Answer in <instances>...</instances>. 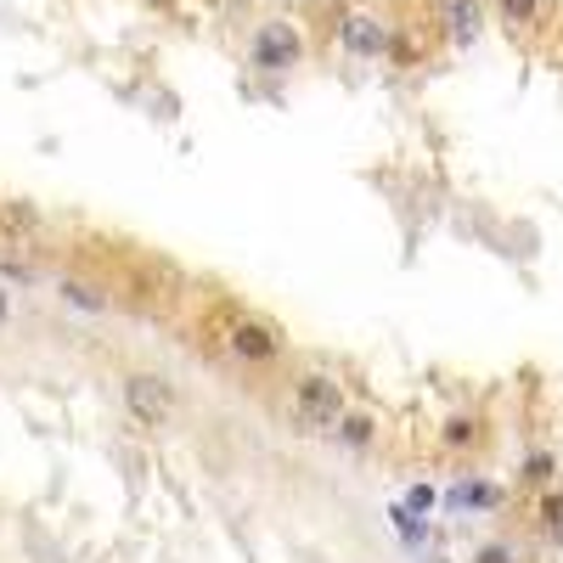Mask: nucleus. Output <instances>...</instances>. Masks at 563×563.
Segmentation results:
<instances>
[{
  "label": "nucleus",
  "instance_id": "nucleus-1",
  "mask_svg": "<svg viewBox=\"0 0 563 563\" xmlns=\"http://www.w3.org/2000/svg\"><path fill=\"white\" fill-rule=\"evenodd\" d=\"M248 62L259 74H293L305 62V40H299V28H293L287 17H271V23H259L254 28V40H248Z\"/></svg>",
  "mask_w": 563,
  "mask_h": 563
},
{
  "label": "nucleus",
  "instance_id": "nucleus-2",
  "mask_svg": "<svg viewBox=\"0 0 563 563\" xmlns=\"http://www.w3.org/2000/svg\"><path fill=\"white\" fill-rule=\"evenodd\" d=\"M124 406H130V417H136L142 428H163L175 417L181 394H175V383H163L158 372H130L124 378Z\"/></svg>",
  "mask_w": 563,
  "mask_h": 563
},
{
  "label": "nucleus",
  "instance_id": "nucleus-3",
  "mask_svg": "<svg viewBox=\"0 0 563 563\" xmlns=\"http://www.w3.org/2000/svg\"><path fill=\"white\" fill-rule=\"evenodd\" d=\"M293 401H299V417L310 428H333L344 417V389L333 378H321V372H305L299 383H293Z\"/></svg>",
  "mask_w": 563,
  "mask_h": 563
},
{
  "label": "nucleus",
  "instance_id": "nucleus-4",
  "mask_svg": "<svg viewBox=\"0 0 563 563\" xmlns=\"http://www.w3.org/2000/svg\"><path fill=\"white\" fill-rule=\"evenodd\" d=\"M225 350L237 355V360H254V367H265V360L282 355V333H277V327H265V321H254V316H243V321H231Z\"/></svg>",
  "mask_w": 563,
  "mask_h": 563
},
{
  "label": "nucleus",
  "instance_id": "nucleus-5",
  "mask_svg": "<svg viewBox=\"0 0 563 563\" xmlns=\"http://www.w3.org/2000/svg\"><path fill=\"white\" fill-rule=\"evenodd\" d=\"M339 46H344L350 57H383V46H389V23L372 17V12H344V23H339Z\"/></svg>",
  "mask_w": 563,
  "mask_h": 563
},
{
  "label": "nucleus",
  "instance_id": "nucleus-6",
  "mask_svg": "<svg viewBox=\"0 0 563 563\" xmlns=\"http://www.w3.org/2000/svg\"><path fill=\"white\" fill-rule=\"evenodd\" d=\"M333 428H339V440H344V445H355V451H360V445H372V417H360V412H344Z\"/></svg>",
  "mask_w": 563,
  "mask_h": 563
},
{
  "label": "nucleus",
  "instance_id": "nucleus-7",
  "mask_svg": "<svg viewBox=\"0 0 563 563\" xmlns=\"http://www.w3.org/2000/svg\"><path fill=\"white\" fill-rule=\"evenodd\" d=\"M62 293H69V299H74L79 310H108V293H90L85 282H69V287H62Z\"/></svg>",
  "mask_w": 563,
  "mask_h": 563
},
{
  "label": "nucleus",
  "instance_id": "nucleus-8",
  "mask_svg": "<svg viewBox=\"0 0 563 563\" xmlns=\"http://www.w3.org/2000/svg\"><path fill=\"white\" fill-rule=\"evenodd\" d=\"M0 220H12L17 231H35V225H40V215L28 209V204H7V209H0Z\"/></svg>",
  "mask_w": 563,
  "mask_h": 563
},
{
  "label": "nucleus",
  "instance_id": "nucleus-9",
  "mask_svg": "<svg viewBox=\"0 0 563 563\" xmlns=\"http://www.w3.org/2000/svg\"><path fill=\"white\" fill-rule=\"evenodd\" d=\"M451 23H456V35H474V23H479V12L468 7V0H456V7H451Z\"/></svg>",
  "mask_w": 563,
  "mask_h": 563
},
{
  "label": "nucleus",
  "instance_id": "nucleus-10",
  "mask_svg": "<svg viewBox=\"0 0 563 563\" xmlns=\"http://www.w3.org/2000/svg\"><path fill=\"white\" fill-rule=\"evenodd\" d=\"M468 440H474V423L468 417H451L445 423V445H468Z\"/></svg>",
  "mask_w": 563,
  "mask_h": 563
},
{
  "label": "nucleus",
  "instance_id": "nucleus-11",
  "mask_svg": "<svg viewBox=\"0 0 563 563\" xmlns=\"http://www.w3.org/2000/svg\"><path fill=\"white\" fill-rule=\"evenodd\" d=\"M502 12H507V23H529L536 17V0H502Z\"/></svg>",
  "mask_w": 563,
  "mask_h": 563
},
{
  "label": "nucleus",
  "instance_id": "nucleus-12",
  "mask_svg": "<svg viewBox=\"0 0 563 563\" xmlns=\"http://www.w3.org/2000/svg\"><path fill=\"white\" fill-rule=\"evenodd\" d=\"M552 474V456H529V474L524 479H547Z\"/></svg>",
  "mask_w": 563,
  "mask_h": 563
},
{
  "label": "nucleus",
  "instance_id": "nucleus-13",
  "mask_svg": "<svg viewBox=\"0 0 563 563\" xmlns=\"http://www.w3.org/2000/svg\"><path fill=\"white\" fill-rule=\"evenodd\" d=\"M479 563H513V552H507V547H485Z\"/></svg>",
  "mask_w": 563,
  "mask_h": 563
},
{
  "label": "nucleus",
  "instance_id": "nucleus-14",
  "mask_svg": "<svg viewBox=\"0 0 563 563\" xmlns=\"http://www.w3.org/2000/svg\"><path fill=\"white\" fill-rule=\"evenodd\" d=\"M547 524L563 529V495H552V502H547Z\"/></svg>",
  "mask_w": 563,
  "mask_h": 563
},
{
  "label": "nucleus",
  "instance_id": "nucleus-15",
  "mask_svg": "<svg viewBox=\"0 0 563 563\" xmlns=\"http://www.w3.org/2000/svg\"><path fill=\"white\" fill-rule=\"evenodd\" d=\"M7 321H12V293L0 287V327H7Z\"/></svg>",
  "mask_w": 563,
  "mask_h": 563
},
{
  "label": "nucleus",
  "instance_id": "nucleus-16",
  "mask_svg": "<svg viewBox=\"0 0 563 563\" xmlns=\"http://www.w3.org/2000/svg\"><path fill=\"white\" fill-rule=\"evenodd\" d=\"M152 7H170V0H152Z\"/></svg>",
  "mask_w": 563,
  "mask_h": 563
}]
</instances>
